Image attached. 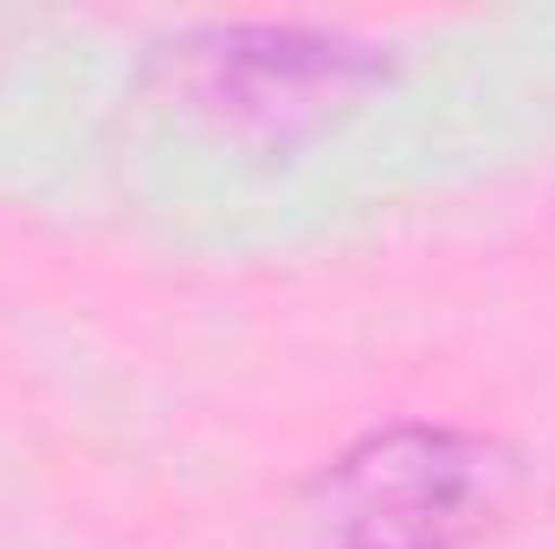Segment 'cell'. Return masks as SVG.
Listing matches in <instances>:
<instances>
[{
	"label": "cell",
	"instance_id": "6da1fadb",
	"mask_svg": "<svg viewBox=\"0 0 555 549\" xmlns=\"http://www.w3.org/2000/svg\"><path fill=\"white\" fill-rule=\"evenodd\" d=\"M388 85V59L310 26H207L155 59V98L220 142H297Z\"/></svg>",
	"mask_w": 555,
	"mask_h": 549
},
{
	"label": "cell",
	"instance_id": "7a4b0ae2",
	"mask_svg": "<svg viewBox=\"0 0 555 549\" xmlns=\"http://www.w3.org/2000/svg\"><path fill=\"white\" fill-rule=\"evenodd\" d=\"M511 498V459L452 426H382L356 439L310 491L330 549H459Z\"/></svg>",
	"mask_w": 555,
	"mask_h": 549
}]
</instances>
